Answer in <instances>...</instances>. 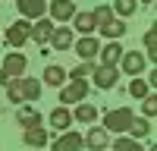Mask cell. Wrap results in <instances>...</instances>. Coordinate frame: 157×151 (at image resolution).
Returning a JSON list of instances; mask_svg holds the SVG:
<instances>
[{
	"label": "cell",
	"mask_w": 157,
	"mask_h": 151,
	"mask_svg": "<svg viewBox=\"0 0 157 151\" xmlns=\"http://www.w3.org/2000/svg\"><path fill=\"white\" fill-rule=\"evenodd\" d=\"M91 69H94V63H91V60H82V63H78L72 72H66V76H69V79H88Z\"/></svg>",
	"instance_id": "27"
},
{
	"label": "cell",
	"mask_w": 157,
	"mask_h": 151,
	"mask_svg": "<svg viewBox=\"0 0 157 151\" xmlns=\"http://www.w3.org/2000/svg\"><path fill=\"white\" fill-rule=\"evenodd\" d=\"M91 16H94V29H98L107 19H113V6H98V10H91Z\"/></svg>",
	"instance_id": "28"
},
{
	"label": "cell",
	"mask_w": 157,
	"mask_h": 151,
	"mask_svg": "<svg viewBox=\"0 0 157 151\" xmlns=\"http://www.w3.org/2000/svg\"><path fill=\"white\" fill-rule=\"evenodd\" d=\"M50 32H54V19H44V16H38V19L32 22L29 41H35V44H47V41H50Z\"/></svg>",
	"instance_id": "7"
},
{
	"label": "cell",
	"mask_w": 157,
	"mask_h": 151,
	"mask_svg": "<svg viewBox=\"0 0 157 151\" xmlns=\"http://www.w3.org/2000/svg\"><path fill=\"white\" fill-rule=\"evenodd\" d=\"M22 142L29 145V148H44V145H47V129H44L41 123H38V126H29V129L22 132Z\"/></svg>",
	"instance_id": "15"
},
{
	"label": "cell",
	"mask_w": 157,
	"mask_h": 151,
	"mask_svg": "<svg viewBox=\"0 0 157 151\" xmlns=\"http://www.w3.org/2000/svg\"><path fill=\"white\" fill-rule=\"evenodd\" d=\"M91 82H94V88L107 91V88H113L116 82H120V72H116V66H107V63H101V66L91 69Z\"/></svg>",
	"instance_id": "4"
},
{
	"label": "cell",
	"mask_w": 157,
	"mask_h": 151,
	"mask_svg": "<svg viewBox=\"0 0 157 151\" xmlns=\"http://www.w3.org/2000/svg\"><path fill=\"white\" fill-rule=\"evenodd\" d=\"M120 135V132H116ZM113 148L116 151H141V138H126V135H120V138H113Z\"/></svg>",
	"instance_id": "25"
},
{
	"label": "cell",
	"mask_w": 157,
	"mask_h": 151,
	"mask_svg": "<svg viewBox=\"0 0 157 151\" xmlns=\"http://www.w3.org/2000/svg\"><path fill=\"white\" fill-rule=\"evenodd\" d=\"M138 3H154V0H138Z\"/></svg>",
	"instance_id": "31"
},
{
	"label": "cell",
	"mask_w": 157,
	"mask_h": 151,
	"mask_svg": "<svg viewBox=\"0 0 157 151\" xmlns=\"http://www.w3.org/2000/svg\"><path fill=\"white\" fill-rule=\"evenodd\" d=\"M19 91H22V101H41V82L32 76H19Z\"/></svg>",
	"instance_id": "16"
},
{
	"label": "cell",
	"mask_w": 157,
	"mask_h": 151,
	"mask_svg": "<svg viewBox=\"0 0 157 151\" xmlns=\"http://www.w3.org/2000/svg\"><path fill=\"white\" fill-rule=\"evenodd\" d=\"M138 10V0H113V13L116 16H132Z\"/></svg>",
	"instance_id": "26"
},
{
	"label": "cell",
	"mask_w": 157,
	"mask_h": 151,
	"mask_svg": "<svg viewBox=\"0 0 157 151\" xmlns=\"http://www.w3.org/2000/svg\"><path fill=\"white\" fill-rule=\"evenodd\" d=\"M82 98H88V79H72L66 88L60 85V101L63 104H75Z\"/></svg>",
	"instance_id": "5"
},
{
	"label": "cell",
	"mask_w": 157,
	"mask_h": 151,
	"mask_svg": "<svg viewBox=\"0 0 157 151\" xmlns=\"http://www.w3.org/2000/svg\"><path fill=\"white\" fill-rule=\"evenodd\" d=\"M141 101H145V117L151 120L154 113H157V98H154V95H145V98H141Z\"/></svg>",
	"instance_id": "29"
},
{
	"label": "cell",
	"mask_w": 157,
	"mask_h": 151,
	"mask_svg": "<svg viewBox=\"0 0 157 151\" xmlns=\"http://www.w3.org/2000/svg\"><path fill=\"white\" fill-rule=\"evenodd\" d=\"M85 142H88V148L104 151V148L110 145V135H107V129H104V126H91V129H88V135H85Z\"/></svg>",
	"instance_id": "17"
},
{
	"label": "cell",
	"mask_w": 157,
	"mask_h": 151,
	"mask_svg": "<svg viewBox=\"0 0 157 151\" xmlns=\"http://www.w3.org/2000/svg\"><path fill=\"white\" fill-rule=\"evenodd\" d=\"M135 113L129 110V107H116V110H107L104 113V129L107 132H129V123H132Z\"/></svg>",
	"instance_id": "1"
},
{
	"label": "cell",
	"mask_w": 157,
	"mask_h": 151,
	"mask_svg": "<svg viewBox=\"0 0 157 151\" xmlns=\"http://www.w3.org/2000/svg\"><path fill=\"white\" fill-rule=\"evenodd\" d=\"M98 120V107L94 104H88V101H75V110H72V123H82V126H91Z\"/></svg>",
	"instance_id": "11"
},
{
	"label": "cell",
	"mask_w": 157,
	"mask_h": 151,
	"mask_svg": "<svg viewBox=\"0 0 157 151\" xmlns=\"http://www.w3.org/2000/svg\"><path fill=\"white\" fill-rule=\"evenodd\" d=\"M63 79H66V69H63V66H57V63H50V66L44 69V85L60 88V85H63Z\"/></svg>",
	"instance_id": "23"
},
{
	"label": "cell",
	"mask_w": 157,
	"mask_h": 151,
	"mask_svg": "<svg viewBox=\"0 0 157 151\" xmlns=\"http://www.w3.org/2000/svg\"><path fill=\"white\" fill-rule=\"evenodd\" d=\"M85 145V135L82 132H72V129H63L60 138L54 142V151H78Z\"/></svg>",
	"instance_id": "9"
},
{
	"label": "cell",
	"mask_w": 157,
	"mask_h": 151,
	"mask_svg": "<svg viewBox=\"0 0 157 151\" xmlns=\"http://www.w3.org/2000/svg\"><path fill=\"white\" fill-rule=\"evenodd\" d=\"M129 95H132L135 101H141L145 95H151V82L141 79V76H132V82H129Z\"/></svg>",
	"instance_id": "22"
},
{
	"label": "cell",
	"mask_w": 157,
	"mask_h": 151,
	"mask_svg": "<svg viewBox=\"0 0 157 151\" xmlns=\"http://www.w3.org/2000/svg\"><path fill=\"white\" fill-rule=\"evenodd\" d=\"M29 32H32V19H16V22H13L10 25V29H6V35H3V41L13 47V50H19L25 41H29Z\"/></svg>",
	"instance_id": "3"
},
{
	"label": "cell",
	"mask_w": 157,
	"mask_h": 151,
	"mask_svg": "<svg viewBox=\"0 0 157 151\" xmlns=\"http://www.w3.org/2000/svg\"><path fill=\"white\" fill-rule=\"evenodd\" d=\"M123 44H120V38H107V44L104 47H98V57H101V63H107V66H116L120 63V57H123Z\"/></svg>",
	"instance_id": "6"
},
{
	"label": "cell",
	"mask_w": 157,
	"mask_h": 151,
	"mask_svg": "<svg viewBox=\"0 0 157 151\" xmlns=\"http://www.w3.org/2000/svg\"><path fill=\"white\" fill-rule=\"evenodd\" d=\"M98 32H101L104 38H123V35H126V22L113 16V19H107L104 25H98Z\"/></svg>",
	"instance_id": "20"
},
{
	"label": "cell",
	"mask_w": 157,
	"mask_h": 151,
	"mask_svg": "<svg viewBox=\"0 0 157 151\" xmlns=\"http://www.w3.org/2000/svg\"><path fill=\"white\" fill-rule=\"evenodd\" d=\"M145 50H148V57L157 54V50H154V29H148V35H145Z\"/></svg>",
	"instance_id": "30"
},
{
	"label": "cell",
	"mask_w": 157,
	"mask_h": 151,
	"mask_svg": "<svg viewBox=\"0 0 157 151\" xmlns=\"http://www.w3.org/2000/svg\"><path fill=\"white\" fill-rule=\"evenodd\" d=\"M129 132H132V138H148V135H151V120H148V117H145V120H135V117H132Z\"/></svg>",
	"instance_id": "24"
},
{
	"label": "cell",
	"mask_w": 157,
	"mask_h": 151,
	"mask_svg": "<svg viewBox=\"0 0 157 151\" xmlns=\"http://www.w3.org/2000/svg\"><path fill=\"white\" fill-rule=\"evenodd\" d=\"M69 22H72V29H78L82 35H91V32H94V16H91V13H78V10H75V16H72Z\"/></svg>",
	"instance_id": "21"
},
{
	"label": "cell",
	"mask_w": 157,
	"mask_h": 151,
	"mask_svg": "<svg viewBox=\"0 0 157 151\" xmlns=\"http://www.w3.org/2000/svg\"><path fill=\"white\" fill-rule=\"evenodd\" d=\"M120 63H123L126 76H141L145 72V54H138V50H123Z\"/></svg>",
	"instance_id": "8"
},
{
	"label": "cell",
	"mask_w": 157,
	"mask_h": 151,
	"mask_svg": "<svg viewBox=\"0 0 157 151\" xmlns=\"http://www.w3.org/2000/svg\"><path fill=\"white\" fill-rule=\"evenodd\" d=\"M25 72V57L19 54V50H10V54L3 57V63H0V82H10V79H19V76Z\"/></svg>",
	"instance_id": "2"
},
{
	"label": "cell",
	"mask_w": 157,
	"mask_h": 151,
	"mask_svg": "<svg viewBox=\"0 0 157 151\" xmlns=\"http://www.w3.org/2000/svg\"><path fill=\"white\" fill-rule=\"evenodd\" d=\"M16 123L22 126V129H29V126H38V123H41V113H38L32 104H25V101H22V107H19V113H16Z\"/></svg>",
	"instance_id": "19"
},
{
	"label": "cell",
	"mask_w": 157,
	"mask_h": 151,
	"mask_svg": "<svg viewBox=\"0 0 157 151\" xmlns=\"http://www.w3.org/2000/svg\"><path fill=\"white\" fill-rule=\"evenodd\" d=\"M54 50H69L72 47V32L66 25H54V32H50V41H47Z\"/></svg>",
	"instance_id": "14"
},
{
	"label": "cell",
	"mask_w": 157,
	"mask_h": 151,
	"mask_svg": "<svg viewBox=\"0 0 157 151\" xmlns=\"http://www.w3.org/2000/svg\"><path fill=\"white\" fill-rule=\"evenodd\" d=\"M16 6H19V16L38 19V16H44V13H47V0H16Z\"/></svg>",
	"instance_id": "13"
},
{
	"label": "cell",
	"mask_w": 157,
	"mask_h": 151,
	"mask_svg": "<svg viewBox=\"0 0 157 151\" xmlns=\"http://www.w3.org/2000/svg\"><path fill=\"white\" fill-rule=\"evenodd\" d=\"M50 19L54 22H69L72 16H75V3L72 0H50Z\"/></svg>",
	"instance_id": "10"
},
{
	"label": "cell",
	"mask_w": 157,
	"mask_h": 151,
	"mask_svg": "<svg viewBox=\"0 0 157 151\" xmlns=\"http://www.w3.org/2000/svg\"><path fill=\"white\" fill-rule=\"evenodd\" d=\"M47 123L54 126V129H60V132H63V129H69V126H72V110H66V104L57 107V110H50Z\"/></svg>",
	"instance_id": "18"
},
{
	"label": "cell",
	"mask_w": 157,
	"mask_h": 151,
	"mask_svg": "<svg viewBox=\"0 0 157 151\" xmlns=\"http://www.w3.org/2000/svg\"><path fill=\"white\" fill-rule=\"evenodd\" d=\"M72 47H75V54L82 57V60H94V57H98L101 41H98L94 35H85V38H78V41H72Z\"/></svg>",
	"instance_id": "12"
}]
</instances>
